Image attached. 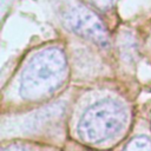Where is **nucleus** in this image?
Masks as SVG:
<instances>
[{
    "label": "nucleus",
    "instance_id": "7ed1b4c3",
    "mask_svg": "<svg viewBox=\"0 0 151 151\" xmlns=\"http://www.w3.org/2000/svg\"><path fill=\"white\" fill-rule=\"evenodd\" d=\"M60 17L71 32L103 50L111 47L110 34L98 15L79 0H66L60 8Z\"/></svg>",
    "mask_w": 151,
    "mask_h": 151
},
{
    "label": "nucleus",
    "instance_id": "f257e3e1",
    "mask_svg": "<svg viewBox=\"0 0 151 151\" xmlns=\"http://www.w3.org/2000/svg\"><path fill=\"white\" fill-rule=\"evenodd\" d=\"M67 73V59L61 47L54 45L39 48L22 68L19 78V96L29 103L45 100L64 86Z\"/></svg>",
    "mask_w": 151,
    "mask_h": 151
},
{
    "label": "nucleus",
    "instance_id": "20e7f679",
    "mask_svg": "<svg viewBox=\"0 0 151 151\" xmlns=\"http://www.w3.org/2000/svg\"><path fill=\"white\" fill-rule=\"evenodd\" d=\"M123 151H151V138L145 134L133 137Z\"/></svg>",
    "mask_w": 151,
    "mask_h": 151
},
{
    "label": "nucleus",
    "instance_id": "423d86ee",
    "mask_svg": "<svg viewBox=\"0 0 151 151\" xmlns=\"http://www.w3.org/2000/svg\"><path fill=\"white\" fill-rule=\"evenodd\" d=\"M91 2L100 11H107L113 5V0H91Z\"/></svg>",
    "mask_w": 151,
    "mask_h": 151
},
{
    "label": "nucleus",
    "instance_id": "39448f33",
    "mask_svg": "<svg viewBox=\"0 0 151 151\" xmlns=\"http://www.w3.org/2000/svg\"><path fill=\"white\" fill-rule=\"evenodd\" d=\"M1 151H35V150L24 143H9L7 145H4Z\"/></svg>",
    "mask_w": 151,
    "mask_h": 151
},
{
    "label": "nucleus",
    "instance_id": "f03ea898",
    "mask_svg": "<svg viewBox=\"0 0 151 151\" xmlns=\"http://www.w3.org/2000/svg\"><path fill=\"white\" fill-rule=\"evenodd\" d=\"M125 106L112 98H104L91 104L80 116L77 132L81 142L98 145L118 136L127 124Z\"/></svg>",
    "mask_w": 151,
    "mask_h": 151
}]
</instances>
